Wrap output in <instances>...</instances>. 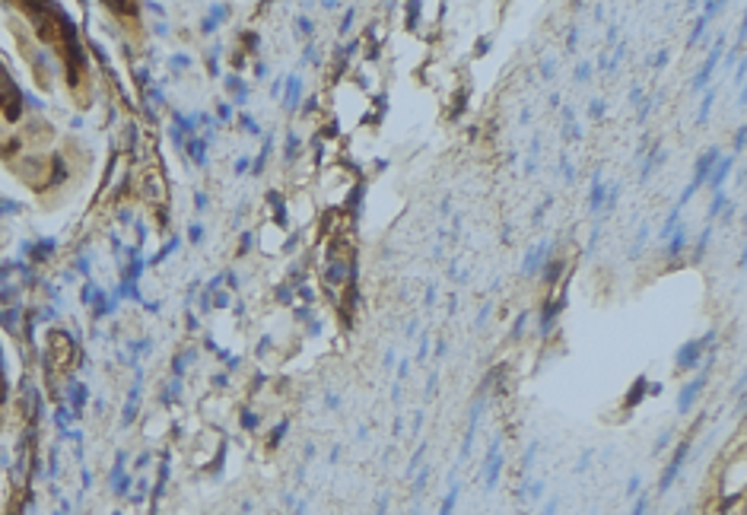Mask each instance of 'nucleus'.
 <instances>
[{
    "label": "nucleus",
    "mask_w": 747,
    "mask_h": 515,
    "mask_svg": "<svg viewBox=\"0 0 747 515\" xmlns=\"http://www.w3.org/2000/svg\"><path fill=\"white\" fill-rule=\"evenodd\" d=\"M601 200H604V185H601V175H595V188H591L589 207L591 210H601Z\"/></svg>",
    "instance_id": "nucleus-14"
},
{
    "label": "nucleus",
    "mask_w": 747,
    "mask_h": 515,
    "mask_svg": "<svg viewBox=\"0 0 747 515\" xmlns=\"http://www.w3.org/2000/svg\"><path fill=\"white\" fill-rule=\"evenodd\" d=\"M719 58H722V42L715 45V48H713V54H709V61H706V64H703V70H699V74L693 76V90H703V86L709 83V76H713V70H715V61H719Z\"/></svg>",
    "instance_id": "nucleus-7"
},
{
    "label": "nucleus",
    "mask_w": 747,
    "mask_h": 515,
    "mask_svg": "<svg viewBox=\"0 0 747 515\" xmlns=\"http://www.w3.org/2000/svg\"><path fill=\"white\" fill-rule=\"evenodd\" d=\"M744 134H747V131H744V125H741V127H738V134H735V147H738V150H741V147H744Z\"/></svg>",
    "instance_id": "nucleus-27"
},
{
    "label": "nucleus",
    "mask_w": 747,
    "mask_h": 515,
    "mask_svg": "<svg viewBox=\"0 0 747 515\" xmlns=\"http://www.w3.org/2000/svg\"><path fill=\"white\" fill-rule=\"evenodd\" d=\"M706 379H709V375H706V372H699V375H697V379H693V382H690V385H684L681 398H677V410H681V414H687V410H690V404H693V401L699 398V388H703V385H706Z\"/></svg>",
    "instance_id": "nucleus-5"
},
{
    "label": "nucleus",
    "mask_w": 747,
    "mask_h": 515,
    "mask_svg": "<svg viewBox=\"0 0 747 515\" xmlns=\"http://www.w3.org/2000/svg\"><path fill=\"white\" fill-rule=\"evenodd\" d=\"M642 388H646V379H640V382L633 385V395L627 398V404H636V398H642Z\"/></svg>",
    "instance_id": "nucleus-21"
},
{
    "label": "nucleus",
    "mask_w": 747,
    "mask_h": 515,
    "mask_svg": "<svg viewBox=\"0 0 747 515\" xmlns=\"http://www.w3.org/2000/svg\"><path fill=\"white\" fill-rule=\"evenodd\" d=\"M731 166H735V159H719V166H713V172H709V178L706 182L713 185V191H722V182H725V175L731 172Z\"/></svg>",
    "instance_id": "nucleus-9"
},
{
    "label": "nucleus",
    "mask_w": 747,
    "mask_h": 515,
    "mask_svg": "<svg viewBox=\"0 0 747 515\" xmlns=\"http://www.w3.org/2000/svg\"><path fill=\"white\" fill-rule=\"evenodd\" d=\"M547 251H550V242H540L538 249H532L528 255H525V274H534L538 267H544V258H547Z\"/></svg>",
    "instance_id": "nucleus-8"
},
{
    "label": "nucleus",
    "mask_w": 747,
    "mask_h": 515,
    "mask_svg": "<svg viewBox=\"0 0 747 515\" xmlns=\"http://www.w3.org/2000/svg\"><path fill=\"white\" fill-rule=\"evenodd\" d=\"M420 458H423V449H420V452H417V455H414V461H410V474H414V471H417V465H420Z\"/></svg>",
    "instance_id": "nucleus-32"
},
{
    "label": "nucleus",
    "mask_w": 747,
    "mask_h": 515,
    "mask_svg": "<svg viewBox=\"0 0 747 515\" xmlns=\"http://www.w3.org/2000/svg\"><path fill=\"white\" fill-rule=\"evenodd\" d=\"M690 455V442H684L681 449L674 452V458H671V465H668V471L662 474V481H658V490H668V487H671L674 483V477H677V474H681V467H684V458Z\"/></svg>",
    "instance_id": "nucleus-4"
},
{
    "label": "nucleus",
    "mask_w": 747,
    "mask_h": 515,
    "mask_svg": "<svg viewBox=\"0 0 747 515\" xmlns=\"http://www.w3.org/2000/svg\"><path fill=\"white\" fill-rule=\"evenodd\" d=\"M534 452H538V442H532V449L525 452V465H532V458H534Z\"/></svg>",
    "instance_id": "nucleus-28"
},
{
    "label": "nucleus",
    "mask_w": 747,
    "mask_h": 515,
    "mask_svg": "<svg viewBox=\"0 0 747 515\" xmlns=\"http://www.w3.org/2000/svg\"><path fill=\"white\" fill-rule=\"evenodd\" d=\"M713 341H715V331H709L703 341L684 344V347L677 350V369H693V366H697V359H699V353H703V350L709 347Z\"/></svg>",
    "instance_id": "nucleus-2"
},
{
    "label": "nucleus",
    "mask_w": 747,
    "mask_h": 515,
    "mask_svg": "<svg viewBox=\"0 0 747 515\" xmlns=\"http://www.w3.org/2000/svg\"><path fill=\"white\" fill-rule=\"evenodd\" d=\"M481 408H483V401H477L471 408V420H467V432H465V445H461V458L471 452V442H474V432H477V417H481Z\"/></svg>",
    "instance_id": "nucleus-10"
},
{
    "label": "nucleus",
    "mask_w": 747,
    "mask_h": 515,
    "mask_svg": "<svg viewBox=\"0 0 747 515\" xmlns=\"http://www.w3.org/2000/svg\"><path fill=\"white\" fill-rule=\"evenodd\" d=\"M658 162H662V150H658V147H655V150H652V153H649V159H646V166H642V169H640V178H642V182H646V178H649V175H652V172H655V166H658Z\"/></svg>",
    "instance_id": "nucleus-13"
},
{
    "label": "nucleus",
    "mask_w": 747,
    "mask_h": 515,
    "mask_svg": "<svg viewBox=\"0 0 747 515\" xmlns=\"http://www.w3.org/2000/svg\"><path fill=\"white\" fill-rule=\"evenodd\" d=\"M601 108H604L601 102H591V118H601Z\"/></svg>",
    "instance_id": "nucleus-31"
},
{
    "label": "nucleus",
    "mask_w": 747,
    "mask_h": 515,
    "mask_svg": "<svg viewBox=\"0 0 747 515\" xmlns=\"http://www.w3.org/2000/svg\"><path fill=\"white\" fill-rule=\"evenodd\" d=\"M528 493H532V499H540V493H544V483H540V481L532 483V490H528Z\"/></svg>",
    "instance_id": "nucleus-26"
},
{
    "label": "nucleus",
    "mask_w": 747,
    "mask_h": 515,
    "mask_svg": "<svg viewBox=\"0 0 747 515\" xmlns=\"http://www.w3.org/2000/svg\"><path fill=\"white\" fill-rule=\"evenodd\" d=\"M640 490V477H630V483H627V493H636Z\"/></svg>",
    "instance_id": "nucleus-29"
},
{
    "label": "nucleus",
    "mask_w": 747,
    "mask_h": 515,
    "mask_svg": "<svg viewBox=\"0 0 747 515\" xmlns=\"http://www.w3.org/2000/svg\"><path fill=\"white\" fill-rule=\"evenodd\" d=\"M715 162H719V147H709V150H706L703 156L697 159V169H693V182L687 185V191H684V194H681V200L674 204V210H681L684 204H687V200L699 191V185H703L706 178H709V172H713V166H715Z\"/></svg>",
    "instance_id": "nucleus-1"
},
{
    "label": "nucleus",
    "mask_w": 747,
    "mask_h": 515,
    "mask_svg": "<svg viewBox=\"0 0 747 515\" xmlns=\"http://www.w3.org/2000/svg\"><path fill=\"white\" fill-rule=\"evenodd\" d=\"M706 23H709V19H697V25H693V35H690V45H697L699 42V35H703V29H706Z\"/></svg>",
    "instance_id": "nucleus-17"
},
{
    "label": "nucleus",
    "mask_w": 747,
    "mask_h": 515,
    "mask_svg": "<svg viewBox=\"0 0 747 515\" xmlns=\"http://www.w3.org/2000/svg\"><path fill=\"white\" fill-rule=\"evenodd\" d=\"M589 74H591V64H582L579 70H576V80H585Z\"/></svg>",
    "instance_id": "nucleus-25"
},
{
    "label": "nucleus",
    "mask_w": 747,
    "mask_h": 515,
    "mask_svg": "<svg viewBox=\"0 0 747 515\" xmlns=\"http://www.w3.org/2000/svg\"><path fill=\"white\" fill-rule=\"evenodd\" d=\"M713 102H715V90H709V92L703 96V102H699V115H697L699 125H703L706 118H709V108H713Z\"/></svg>",
    "instance_id": "nucleus-15"
},
{
    "label": "nucleus",
    "mask_w": 747,
    "mask_h": 515,
    "mask_svg": "<svg viewBox=\"0 0 747 515\" xmlns=\"http://www.w3.org/2000/svg\"><path fill=\"white\" fill-rule=\"evenodd\" d=\"M525 318H528V315H518V322H515V331H512L515 337H518V334H522V328H525Z\"/></svg>",
    "instance_id": "nucleus-30"
},
{
    "label": "nucleus",
    "mask_w": 747,
    "mask_h": 515,
    "mask_svg": "<svg viewBox=\"0 0 747 515\" xmlns=\"http://www.w3.org/2000/svg\"><path fill=\"white\" fill-rule=\"evenodd\" d=\"M70 357H74V344H70V337L61 334V331L51 334V363H58L54 369H67Z\"/></svg>",
    "instance_id": "nucleus-3"
},
{
    "label": "nucleus",
    "mask_w": 747,
    "mask_h": 515,
    "mask_svg": "<svg viewBox=\"0 0 747 515\" xmlns=\"http://www.w3.org/2000/svg\"><path fill=\"white\" fill-rule=\"evenodd\" d=\"M646 509H649V496H646V493H640L636 506H633V515H646Z\"/></svg>",
    "instance_id": "nucleus-19"
},
{
    "label": "nucleus",
    "mask_w": 747,
    "mask_h": 515,
    "mask_svg": "<svg viewBox=\"0 0 747 515\" xmlns=\"http://www.w3.org/2000/svg\"><path fill=\"white\" fill-rule=\"evenodd\" d=\"M499 471H503V458H499V439L490 445V465L483 471V481H487V490H493L499 483Z\"/></svg>",
    "instance_id": "nucleus-6"
},
{
    "label": "nucleus",
    "mask_w": 747,
    "mask_h": 515,
    "mask_svg": "<svg viewBox=\"0 0 747 515\" xmlns=\"http://www.w3.org/2000/svg\"><path fill=\"white\" fill-rule=\"evenodd\" d=\"M725 207V194L722 191H715V198H713V207H709V216H715L719 210Z\"/></svg>",
    "instance_id": "nucleus-18"
},
{
    "label": "nucleus",
    "mask_w": 747,
    "mask_h": 515,
    "mask_svg": "<svg viewBox=\"0 0 747 515\" xmlns=\"http://www.w3.org/2000/svg\"><path fill=\"white\" fill-rule=\"evenodd\" d=\"M617 198H620V185H611V188H607V207H614Z\"/></svg>",
    "instance_id": "nucleus-23"
},
{
    "label": "nucleus",
    "mask_w": 747,
    "mask_h": 515,
    "mask_svg": "<svg viewBox=\"0 0 747 515\" xmlns=\"http://www.w3.org/2000/svg\"><path fill=\"white\" fill-rule=\"evenodd\" d=\"M556 512V499H550L547 506H544V515H554Z\"/></svg>",
    "instance_id": "nucleus-33"
},
{
    "label": "nucleus",
    "mask_w": 747,
    "mask_h": 515,
    "mask_svg": "<svg viewBox=\"0 0 747 515\" xmlns=\"http://www.w3.org/2000/svg\"><path fill=\"white\" fill-rule=\"evenodd\" d=\"M455 503H458V483H452V490H448V496H445V503H442L439 515H452V509H455Z\"/></svg>",
    "instance_id": "nucleus-16"
},
{
    "label": "nucleus",
    "mask_w": 747,
    "mask_h": 515,
    "mask_svg": "<svg viewBox=\"0 0 747 515\" xmlns=\"http://www.w3.org/2000/svg\"><path fill=\"white\" fill-rule=\"evenodd\" d=\"M426 477H430V471H420V474H417V481H414V493H417V496H420V490H423Z\"/></svg>",
    "instance_id": "nucleus-24"
},
{
    "label": "nucleus",
    "mask_w": 747,
    "mask_h": 515,
    "mask_svg": "<svg viewBox=\"0 0 747 515\" xmlns=\"http://www.w3.org/2000/svg\"><path fill=\"white\" fill-rule=\"evenodd\" d=\"M420 10H423L420 3H410V7H407V23H410V25H417V19H420Z\"/></svg>",
    "instance_id": "nucleus-20"
},
{
    "label": "nucleus",
    "mask_w": 747,
    "mask_h": 515,
    "mask_svg": "<svg viewBox=\"0 0 747 515\" xmlns=\"http://www.w3.org/2000/svg\"><path fill=\"white\" fill-rule=\"evenodd\" d=\"M684 245H687V229H684V226H677V229L671 233V242L664 245V255H668V258H677V255H681Z\"/></svg>",
    "instance_id": "nucleus-12"
},
{
    "label": "nucleus",
    "mask_w": 747,
    "mask_h": 515,
    "mask_svg": "<svg viewBox=\"0 0 747 515\" xmlns=\"http://www.w3.org/2000/svg\"><path fill=\"white\" fill-rule=\"evenodd\" d=\"M566 306V296L563 299H556V302H550V306H544V318H540V334H550V328H554V322H556V312Z\"/></svg>",
    "instance_id": "nucleus-11"
},
{
    "label": "nucleus",
    "mask_w": 747,
    "mask_h": 515,
    "mask_svg": "<svg viewBox=\"0 0 747 515\" xmlns=\"http://www.w3.org/2000/svg\"><path fill=\"white\" fill-rule=\"evenodd\" d=\"M560 271H563V261H550V271H547V283H554L556 277H560Z\"/></svg>",
    "instance_id": "nucleus-22"
}]
</instances>
